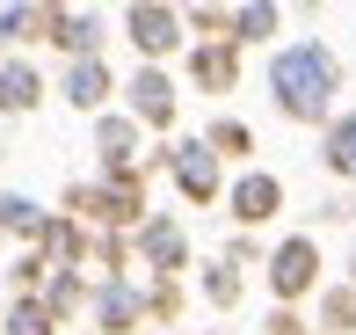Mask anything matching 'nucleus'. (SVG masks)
I'll return each mask as SVG.
<instances>
[{"instance_id":"0eeeda50","label":"nucleus","mask_w":356,"mask_h":335,"mask_svg":"<svg viewBox=\"0 0 356 335\" xmlns=\"http://www.w3.org/2000/svg\"><path fill=\"white\" fill-rule=\"evenodd\" d=\"M95 88H102V73L80 66V73H73V102H95Z\"/></svg>"},{"instance_id":"39448f33","label":"nucleus","mask_w":356,"mask_h":335,"mask_svg":"<svg viewBox=\"0 0 356 335\" xmlns=\"http://www.w3.org/2000/svg\"><path fill=\"white\" fill-rule=\"evenodd\" d=\"M182 182H189V189H211V153H204V146L182 153Z\"/></svg>"},{"instance_id":"423d86ee","label":"nucleus","mask_w":356,"mask_h":335,"mask_svg":"<svg viewBox=\"0 0 356 335\" xmlns=\"http://www.w3.org/2000/svg\"><path fill=\"white\" fill-rule=\"evenodd\" d=\"M29 95H37L29 73H8V81H0V102H29Z\"/></svg>"},{"instance_id":"f03ea898","label":"nucleus","mask_w":356,"mask_h":335,"mask_svg":"<svg viewBox=\"0 0 356 335\" xmlns=\"http://www.w3.org/2000/svg\"><path fill=\"white\" fill-rule=\"evenodd\" d=\"M313 241H291L284 255H277V292H305V284H313Z\"/></svg>"},{"instance_id":"20e7f679","label":"nucleus","mask_w":356,"mask_h":335,"mask_svg":"<svg viewBox=\"0 0 356 335\" xmlns=\"http://www.w3.org/2000/svg\"><path fill=\"white\" fill-rule=\"evenodd\" d=\"M240 219H269V212H277V182H269V175H254V182H240Z\"/></svg>"},{"instance_id":"f257e3e1","label":"nucleus","mask_w":356,"mask_h":335,"mask_svg":"<svg viewBox=\"0 0 356 335\" xmlns=\"http://www.w3.org/2000/svg\"><path fill=\"white\" fill-rule=\"evenodd\" d=\"M269 88H277V102L291 117H320L327 95H334V59L320 52V44H291L277 59V73H269Z\"/></svg>"},{"instance_id":"7ed1b4c3","label":"nucleus","mask_w":356,"mask_h":335,"mask_svg":"<svg viewBox=\"0 0 356 335\" xmlns=\"http://www.w3.org/2000/svg\"><path fill=\"white\" fill-rule=\"evenodd\" d=\"M327 168H334V175H356V109L327 132Z\"/></svg>"}]
</instances>
